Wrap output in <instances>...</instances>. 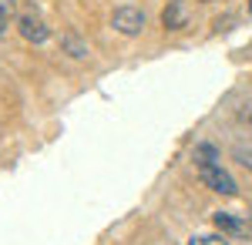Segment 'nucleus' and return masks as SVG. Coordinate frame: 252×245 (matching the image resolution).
Listing matches in <instances>:
<instances>
[{"mask_svg": "<svg viewBox=\"0 0 252 245\" xmlns=\"http://www.w3.org/2000/svg\"><path fill=\"white\" fill-rule=\"evenodd\" d=\"M198 178H202V185H205V188L219 191V195H235V191H239L235 178H232L225 168H222L219 161H212V165H202V168H198Z\"/></svg>", "mask_w": 252, "mask_h": 245, "instance_id": "nucleus-1", "label": "nucleus"}, {"mask_svg": "<svg viewBox=\"0 0 252 245\" xmlns=\"http://www.w3.org/2000/svg\"><path fill=\"white\" fill-rule=\"evenodd\" d=\"M111 27H115L118 34H125V37H135V34H141V27H145V14L138 7H115Z\"/></svg>", "mask_w": 252, "mask_h": 245, "instance_id": "nucleus-2", "label": "nucleus"}, {"mask_svg": "<svg viewBox=\"0 0 252 245\" xmlns=\"http://www.w3.org/2000/svg\"><path fill=\"white\" fill-rule=\"evenodd\" d=\"M17 31L24 40H31V44H44V40L51 37V31H47V24L40 17H34V14H24V17L17 20Z\"/></svg>", "mask_w": 252, "mask_h": 245, "instance_id": "nucleus-3", "label": "nucleus"}, {"mask_svg": "<svg viewBox=\"0 0 252 245\" xmlns=\"http://www.w3.org/2000/svg\"><path fill=\"white\" fill-rule=\"evenodd\" d=\"M161 24H165V27H168V31H182V27H185V10H182V3H168V7H165V14H161Z\"/></svg>", "mask_w": 252, "mask_h": 245, "instance_id": "nucleus-4", "label": "nucleus"}, {"mask_svg": "<svg viewBox=\"0 0 252 245\" xmlns=\"http://www.w3.org/2000/svg\"><path fill=\"white\" fill-rule=\"evenodd\" d=\"M212 222H215V228H219L222 235H225V232H229V235H239V232H242V222H239V218H232L229 212H215Z\"/></svg>", "mask_w": 252, "mask_h": 245, "instance_id": "nucleus-5", "label": "nucleus"}, {"mask_svg": "<svg viewBox=\"0 0 252 245\" xmlns=\"http://www.w3.org/2000/svg\"><path fill=\"white\" fill-rule=\"evenodd\" d=\"M61 44L67 47V54H71V57H88V44H84L78 34H64V37H61Z\"/></svg>", "mask_w": 252, "mask_h": 245, "instance_id": "nucleus-6", "label": "nucleus"}, {"mask_svg": "<svg viewBox=\"0 0 252 245\" xmlns=\"http://www.w3.org/2000/svg\"><path fill=\"white\" fill-rule=\"evenodd\" d=\"M192 158H195V165L202 168V165H212V161H219V154H215L212 145H198V148L192 151Z\"/></svg>", "mask_w": 252, "mask_h": 245, "instance_id": "nucleus-7", "label": "nucleus"}, {"mask_svg": "<svg viewBox=\"0 0 252 245\" xmlns=\"http://www.w3.org/2000/svg\"><path fill=\"white\" fill-rule=\"evenodd\" d=\"M189 245H229V239L219 232V235H192Z\"/></svg>", "mask_w": 252, "mask_h": 245, "instance_id": "nucleus-8", "label": "nucleus"}, {"mask_svg": "<svg viewBox=\"0 0 252 245\" xmlns=\"http://www.w3.org/2000/svg\"><path fill=\"white\" fill-rule=\"evenodd\" d=\"M232 154H235V161H239L242 168H249V171H252V151H249V148H235Z\"/></svg>", "mask_w": 252, "mask_h": 245, "instance_id": "nucleus-9", "label": "nucleus"}, {"mask_svg": "<svg viewBox=\"0 0 252 245\" xmlns=\"http://www.w3.org/2000/svg\"><path fill=\"white\" fill-rule=\"evenodd\" d=\"M3 27H7V10H0V34H3Z\"/></svg>", "mask_w": 252, "mask_h": 245, "instance_id": "nucleus-10", "label": "nucleus"}, {"mask_svg": "<svg viewBox=\"0 0 252 245\" xmlns=\"http://www.w3.org/2000/svg\"><path fill=\"white\" fill-rule=\"evenodd\" d=\"M0 10H7V14H10V0H0Z\"/></svg>", "mask_w": 252, "mask_h": 245, "instance_id": "nucleus-11", "label": "nucleus"}, {"mask_svg": "<svg viewBox=\"0 0 252 245\" xmlns=\"http://www.w3.org/2000/svg\"><path fill=\"white\" fill-rule=\"evenodd\" d=\"M246 121H249V128H252V108H249V111H246Z\"/></svg>", "mask_w": 252, "mask_h": 245, "instance_id": "nucleus-12", "label": "nucleus"}, {"mask_svg": "<svg viewBox=\"0 0 252 245\" xmlns=\"http://www.w3.org/2000/svg\"><path fill=\"white\" fill-rule=\"evenodd\" d=\"M249 14H252V0H249Z\"/></svg>", "mask_w": 252, "mask_h": 245, "instance_id": "nucleus-13", "label": "nucleus"}]
</instances>
